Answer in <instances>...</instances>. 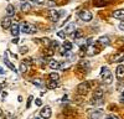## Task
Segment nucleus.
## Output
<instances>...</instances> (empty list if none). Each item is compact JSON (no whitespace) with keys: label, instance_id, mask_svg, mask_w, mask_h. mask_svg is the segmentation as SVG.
<instances>
[{"label":"nucleus","instance_id":"nucleus-1","mask_svg":"<svg viewBox=\"0 0 124 119\" xmlns=\"http://www.w3.org/2000/svg\"><path fill=\"white\" fill-rule=\"evenodd\" d=\"M101 77H102V79H103V82L104 83H107V84H110L112 82H113V74H112V72L109 71V68L108 67H102V69H101Z\"/></svg>","mask_w":124,"mask_h":119},{"label":"nucleus","instance_id":"nucleus-2","mask_svg":"<svg viewBox=\"0 0 124 119\" xmlns=\"http://www.w3.org/2000/svg\"><path fill=\"white\" fill-rule=\"evenodd\" d=\"M19 27H20V31L24 32V34H35L37 31L36 27L32 24H30V22H23Z\"/></svg>","mask_w":124,"mask_h":119},{"label":"nucleus","instance_id":"nucleus-3","mask_svg":"<svg viewBox=\"0 0 124 119\" xmlns=\"http://www.w3.org/2000/svg\"><path fill=\"white\" fill-rule=\"evenodd\" d=\"M65 15H66L65 10H54V9H51L48 11V16L51 17V20H52L54 22H56L60 17L65 16Z\"/></svg>","mask_w":124,"mask_h":119},{"label":"nucleus","instance_id":"nucleus-4","mask_svg":"<svg viewBox=\"0 0 124 119\" xmlns=\"http://www.w3.org/2000/svg\"><path fill=\"white\" fill-rule=\"evenodd\" d=\"M89 87H91L89 82H82L81 84H78L77 91H78L79 94H87L88 91H89Z\"/></svg>","mask_w":124,"mask_h":119},{"label":"nucleus","instance_id":"nucleus-5","mask_svg":"<svg viewBox=\"0 0 124 119\" xmlns=\"http://www.w3.org/2000/svg\"><path fill=\"white\" fill-rule=\"evenodd\" d=\"M78 16L83 20V21H91L92 20V17H93V15H92V13L91 11H88V10H83V11H81V13H78Z\"/></svg>","mask_w":124,"mask_h":119},{"label":"nucleus","instance_id":"nucleus-6","mask_svg":"<svg viewBox=\"0 0 124 119\" xmlns=\"http://www.w3.org/2000/svg\"><path fill=\"white\" fill-rule=\"evenodd\" d=\"M13 25V17L11 16H5L4 19H3V21H1V27L4 29V30H8V29H10V26Z\"/></svg>","mask_w":124,"mask_h":119},{"label":"nucleus","instance_id":"nucleus-7","mask_svg":"<svg viewBox=\"0 0 124 119\" xmlns=\"http://www.w3.org/2000/svg\"><path fill=\"white\" fill-rule=\"evenodd\" d=\"M51 114H52V112H51V108H50L48 105L44 107L42 109H41V112H40L41 118H44V119H48V118H51Z\"/></svg>","mask_w":124,"mask_h":119},{"label":"nucleus","instance_id":"nucleus-8","mask_svg":"<svg viewBox=\"0 0 124 119\" xmlns=\"http://www.w3.org/2000/svg\"><path fill=\"white\" fill-rule=\"evenodd\" d=\"M116 76H117V78L119 79V81L124 78V65H119V66L117 67V69H116Z\"/></svg>","mask_w":124,"mask_h":119},{"label":"nucleus","instance_id":"nucleus-9","mask_svg":"<svg viewBox=\"0 0 124 119\" xmlns=\"http://www.w3.org/2000/svg\"><path fill=\"white\" fill-rule=\"evenodd\" d=\"M99 51H98V48L94 46V45H89L88 46V48H87V52H86V55H88V56H94V55H97Z\"/></svg>","mask_w":124,"mask_h":119},{"label":"nucleus","instance_id":"nucleus-10","mask_svg":"<svg viewBox=\"0 0 124 119\" xmlns=\"http://www.w3.org/2000/svg\"><path fill=\"white\" fill-rule=\"evenodd\" d=\"M47 65H48V67H50L51 69H58V68H60L58 61H56V60H54V58H50L48 61H47Z\"/></svg>","mask_w":124,"mask_h":119},{"label":"nucleus","instance_id":"nucleus-11","mask_svg":"<svg viewBox=\"0 0 124 119\" xmlns=\"http://www.w3.org/2000/svg\"><path fill=\"white\" fill-rule=\"evenodd\" d=\"M123 58H124V52H119V53H116L112 56L110 62H120L123 61Z\"/></svg>","mask_w":124,"mask_h":119},{"label":"nucleus","instance_id":"nucleus-12","mask_svg":"<svg viewBox=\"0 0 124 119\" xmlns=\"http://www.w3.org/2000/svg\"><path fill=\"white\" fill-rule=\"evenodd\" d=\"M19 26H20L19 24H13L11 26H10V29H11V35L14 37H17V35L20 32V27Z\"/></svg>","mask_w":124,"mask_h":119},{"label":"nucleus","instance_id":"nucleus-13","mask_svg":"<svg viewBox=\"0 0 124 119\" xmlns=\"http://www.w3.org/2000/svg\"><path fill=\"white\" fill-rule=\"evenodd\" d=\"M63 31H65L66 34H73V32L76 31V24H73V22L68 24V25L66 26V29L63 30Z\"/></svg>","mask_w":124,"mask_h":119},{"label":"nucleus","instance_id":"nucleus-14","mask_svg":"<svg viewBox=\"0 0 124 119\" xmlns=\"http://www.w3.org/2000/svg\"><path fill=\"white\" fill-rule=\"evenodd\" d=\"M98 42H99L102 46H108V45H110V38H109L108 36H102V37H99Z\"/></svg>","mask_w":124,"mask_h":119},{"label":"nucleus","instance_id":"nucleus-15","mask_svg":"<svg viewBox=\"0 0 124 119\" xmlns=\"http://www.w3.org/2000/svg\"><path fill=\"white\" fill-rule=\"evenodd\" d=\"M112 16L116 17V19H124V9H120V10H116V11H113Z\"/></svg>","mask_w":124,"mask_h":119},{"label":"nucleus","instance_id":"nucleus-16","mask_svg":"<svg viewBox=\"0 0 124 119\" xmlns=\"http://www.w3.org/2000/svg\"><path fill=\"white\" fill-rule=\"evenodd\" d=\"M57 86H58V81H47V83H46V87L48 88V89H55V88H57Z\"/></svg>","mask_w":124,"mask_h":119},{"label":"nucleus","instance_id":"nucleus-17","mask_svg":"<svg viewBox=\"0 0 124 119\" xmlns=\"http://www.w3.org/2000/svg\"><path fill=\"white\" fill-rule=\"evenodd\" d=\"M102 115H103L102 111H94L91 113V119H101Z\"/></svg>","mask_w":124,"mask_h":119},{"label":"nucleus","instance_id":"nucleus-18","mask_svg":"<svg viewBox=\"0 0 124 119\" xmlns=\"http://www.w3.org/2000/svg\"><path fill=\"white\" fill-rule=\"evenodd\" d=\"M4 63H5V65H6V66H8V67H9L10 69H11V71H14V72H16V68H15V66H14V65H13V63H11V62H10V61H9V60H8V57H6V55L4 56Z\"/></svg>","mask_w":124,"mask_h":119},{"label":"nucleus","instance_id":"nucleus-19","mask_svg":"<svg viewBox=\"0 0 124 119\" xmlns=\"http://www.w3.org/2000/svg\"><path fill=\"white\" fill-rule=\"evenodd\" d=\"M6 13H8L9 16H13V15L15 14V7H14V5H8V6H6Z\"/></svg>","mask_w":124,"mask_h":119},{"label":"nucleus","instance_id":"nucleus-20","mask_svg":"<svg viewBox=\"0 0 124 119\" xmlns=\"http://www.w3.org/2000/svg\"><path fill=\"white\" fill-rule=\"evenodd\" d=\"M30 9H31V4H30V3H24V4L21 5V10H23L24 13L30 11Z\"/></svg>","mask_w":124,"mask_h":119},{"label":"nucleus","instance_id":"nucleus-21","mask_svg":"<svg viewBox=\"0 0 124 119\" xmlns=\"http://www.w3.org/2000/svg\"><path fill=\"white\" fill-rule=\"evenodd\" d=\"M93 97H94V98H102V97H103V91H102L101 88L96 89L94 93H93Z\"/></svg>","mask_w":124,"mask_h":119},{"label":"nucleus","instance_id":"nucleus-22","mask_svg":"<svg viewBox=\"0 0 124 119\" xmlns=\"http://www.w3.org/2000/svg\"><path fill=\"white\" fill-rule=\"evenodd\" d=\"M48 79H51V81H58L60 79V74L58 73H50L48 74Z\"/></svg>","mask_w":124,"mask_h":119},{"label":"nucleus","instance_id":"nucleus-23","mask_svg":"<svg viewBox=\"0 0 124 119\" xmlns=\"http://www.w3.org/2000/svg\"><path fill=\"white\" fill-rule=\"evenodd\" d=\"M62 47H63L65 50H67V51H70V50H72V47H73V44L70 42V41H65V42H63V46H62Z\"/></svg>","mask_w":124,"mask_h":119},{"label":"nucleus","instance_id":"nucleus-24","mask_svg":"<svg viewBox=\"0 0 124 119\" xmlns=\"http://www.w3.org/2000/svg\"><path fill=\"white\" fill-rule=\"evenodd\" d=\"M19 71L21 73H25L27 71V65L25 62H21V63H20V67H19Z\"/></svg>","mask_w":124,"mask_h":119},{"label":"nucleus","instance_id":"nucleus-25","mask_svg":"<svg viewBox=\"0 0 124 119\" xmlns=\"http://www.w3.org/2000/svg\"><path fill=\"white\" fill-rule=\"evenodd\" d=\"M31 82H32L35 86H37V87H44V82L41 81V79H39V78H35V79H32Z\"/></svg>","mask_w":124,"mask_h":119},{"label":"nucleus","instance_id":"nucleus-26","mask_svg":"<svg viewBox=\"0 0 124 119\" xmlns=\"http://www.w3.org/2000/svg\"><path fill=\"white\" fill-rule=\"evenodd\" d=\"M108 4V0H97V1L94 3L96 6H104Z\"/></svg>","mask_w":124,"mask_h":119},{"label":"nucleus","instance_id":"nucleus-27","mask_svg":"<svg viewBox=\"0 0 124 119\" xmlns=\"http://www.w3.org/2000/svg\"><path fill=\"white\" fill-rule=\"evenodd\" d=\"M71 67V62H65L63 65H60V68L63 71V69H67V68H70Z\"/></svg>","mask_w":124,"mask_h":119},{"label":"nucleus","instance_id":"nucleus-28","mask_svg":"<svg viewBox=\"0 0 124 119\" xmlns=\"http://www.w3.org/2000/svg\"><path fill=\"white\" fill-rule=\"evenodd\" d=\"M20 53H23V55H25V53H27V51H29V47L27 46H23V47H20Z\"/></svg>","mask_w":124,"mask_h":119},{"label":"nucleus","instance_id":"nucleus-29","mask_svg":"<svg viewBox=\"0 0 124 119\" xmlns=\"http://www.w3.org/2000/svg\"><path fill=\"white\" fill-rule=\"evenodd\" d=\"M73 36H75L76 38L82 37V31H81V30H77V31H75V32H73Z\"/></svg>","mask_w":124,"mask_h":119},{"label":"nucleus","instance_id":"nucleus-30","mask_svg":"<svg viewBox=\"0 0 124 119\" xmlns=\"http://www.w3.org/2000/svg\"><path fill=\"white\" fill-rule=\"evenodd\" d=\"M32 101H34V97H32V96H30V97L27 98V104H26V108H27V109L30 108V105H31V102H32Z\"/></svg>","mask_w":124,"mask_h":119},{"label":"nucleus","instance_id":"nucleus-31","mask_svg":"<svg viewBox=\"0 0 124 119\" xmlns=\"http://www.w3.org/2000/svg\"><path fill=\"white\" fill-rule=\"evenodd\" d=\"M41 41H42V44H44L45 46H50V45H51V41H50L48 38H46V37H45V38H42Z\"/></svg>","mask_w":124,"mask_h":119},{"label":"nucleus","instance_id":"nucleus-32","mask_svg":"<svg viewBox=\"0 0 124 119\" xmlns=\"http://www.w3.org/2000/svg\"><path fill=\"white\" fill-rule=\"evenodd\" d=\"M57 36L61 37V38H65V37H66V32H65V31H58V32H57Z\"/></svg>","mask_w":124,"mask_h":119},{"label":"nucleus","instance_id":"nucleus-33","mask_svg":"<svg viewBox=\"0 0 124 119\" xmlns=\"http://www.w3.org/2000/svg\"><path fill=\"white\" fill-rule=\"evenodd\" d=\"M106 119H119L117 115H114V114H108L107 117H106Z\"/></svg>","mask_w":124,"mask_h":119},{"label":"nucleus","instance_id":"nucleus-34","mask_svg":"<svg viewBox=\"0 0 124 119\" xmlns=\"http://www.w3.org/2000/svg\"><path fill=\"white\" fill-rule=\"evenodd\" d=\"M35 104H36L37 107H40L41 104H42V101H41V98H37V99H35Z\"/></svg>","mask_w":124,"mask_h":119},{"label":"nucleus","instance_id":"nucleus-35","mask_svg":"<svg viewBox=\"0 0 124 119\" xmlns=\"http://www.w3.org/2000/svg\"><path fill=\"white\" fill-rule=\"evenodd\" d=\"M5 118H6V119H11V118H13V114L9 113V112H6V113H5Z\"/></svg>","mask_w":124,"mask_h":119},{"label":"nucleus","instance_id":"nucleus-36","mask_svg":"<svg viewBox=\"0 0 124 119\" xmlns=\"http://www.w3.org/2000/svg\"><path fill=\"white\" fill-rule=\"evenodd\" d=\"M45 4H46L47 6H55V1H51V3H50V0H48L47 3H45Z\"/></svg>","mask_w":124,"mask_h":119},{"label":"nucleus","instance_id":"nucleus-37","mask_svg":"<svg viewBox=\"0 0 124 119\" xmlns=\"http://www.w3.org/2000/svg\"><path fill=\"white\" fill-rule=\"evenodd\" d=\"M31 3H36V4H40V3H42V0H30ZM30 3V4H31Z\"/></svg>","mask_w":124,"mask_h":119},{"label":"nucleus","instance_id":"nucleus-38","mask_svg":"<svg viewBox=\"0 0 124 119\" xmlns=\"http://www.w3.org/2000/svg\"><path fill=\"white\" fill-rule=\"evenodd\" d=\"M0 74H5V69L1 66H0Z\"/></svg>","mask_w":124,"mask_h":119},{"label":"nucleus","instance_id":"nucleus-39","mask_svg":"<svg viewBox=\"0 0 124 119\" xmlns=\"http://www.w3.org/2000/svg\"><path fill=\"white\" fill-rule=\"evenodd\" d=\"M119 29L124 31V22H120V24H119Z\"/></svg>","mask_w":124,"mask_h":119},{"label":"nucleus","instance_id":"nucleus-40","mask_svg":"<svg viewBox=\"0 0 124 119\" xmlns=\"http://www.w3.org/2000/svg\"><path fill=\"white\" fill-rule=\"evenodd\" d=\"M17 42H19V38H17V37H15V38L13 40V44H17Z\"/></svg>","mask_w":124,"mask_h":119},{"label":"nucleus","instance_id":"nucleus-41","mask_svg":"<svg viewBox=\"0 0 124 119\" xmlns=\"http://www.w3.org/2000/svg\"><path fill=\"white\" fill-rule=\"evenodd\" d=\"M120 101L124 102V91H123V93H122V96H120Z\"/></svg>","mask_w":124,"mask_h":119},{"label":"nucleus","instance_id":"nucleus-42","mask_svg":"<svg viewBox=\"0 0 124 119\" xmlns=\"http://www.w3.org/2000/svg\"><path fill=\"white\" fill-rule=\"evenodd\" d=\"M20 1H25V0H20Z\"/></svg>","mask_w":124,"mask_h":119},{"label":"nucleus","instance_id":"nucleus-43","mask_svg":"<svg viewBox=\"0 0 124 119\" xmlns=\"http://www.w3.org/2000/svg\"><path fill=\"white\" fill-rule=\"evenodd\" d=\"M36 119H40V118H36Z\"/></svg>","mask_w":124,"mask_h":119}]
</instances>
